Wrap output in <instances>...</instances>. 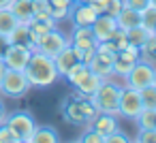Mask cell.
Wrapping results in <instances>:
<instances>
[{
  "mask_svg": "<svg viewBox=\"0 0 156 143\" xmlns=\"http://www.w3.org/2000/svg\"><path fill=\"white\" fill-rule=\"evenodd\" d=\"M150 5H154V7H156V0H150Z\"/></svg>",
  "mask_w": 156,
  "mask_h": 143,
  "instance_id": "cell-42",
  "label": "cell"
},
{
  "mask_svg": "<svg viewBox=\"0 0 156 143\" xmlns=\"http://www.w3.org/2000/svg\"><path fill=\"white\" fill-rule=\"evenodd\" d=\"M141 26L147 28L150 32H154V28H156V7L154 5H147L145 9H141Z\"/></svg>",
  "mask_w": 156,
  "mask_h": 143,
  "instance_id": "cell-28",
  "label": "cell"
},
{
  "mask_svg": "<svg viewBox=\"0 0 156 143\" xmlns=\"http://www.w3.org/2000/svg\"><path fill=\"white\" fill-rule=\"evenodd\" d=\"M139 130L143 128H156V109H141V113L135 117Z\"/></svg>",
  "mask_w": 156,
  "mask_h": 143,
  "instance_id": "cell-26",
  "label": "cell"
},
{
  "mask_svg": "<svg viewBox=\"0 0 156 143\" xmlns=\"http://www.w3.org/2000/svg\"><path fill=\"white\" fill-rule=\"evenodd\" d=\"M81 60V49H77L75 45H66L62 51H58L56 56H54V64H56V71H58V75L60 77H64L66 75V71L73 66V64H77Z\"/></svg>",
  "mask_w": 156,
  "mask_h": 143,
  "instance_id": "cell-11",
  "label": "cell"
},
{
  "mask_svg": "<svg viewBox=\"0 0 156 143\" xmlns=\"http://www.w3.org/2000/svg\"><path fill=\"white\" fill-rule=\"evenodd\" d=\"M5 120H7V109H5V103L0 100V124H5Z\"/></svg>",
  "mask_w": 156,
  "mask_h": 143,
  "instance_id": "cell-37",
  "label": "cell"
},
{
  "mask_svg": "<svg viewBox=\"0 0 156 143\" xmlns=\"http://www.w3.org/2000/svg\"><path fill=\"white\" fill-rule=\"evenodd\" d=\"M73 2H88V0H73Z\"/></svg>",
  "mask_w": 156,
  "mask_h": 143,
  "instance_id": "cell-41",
  "label": "cell"
},
{
  "mask_svg": "<svg viewBox=\"0 0 156 143\" xmlns=\"http://www.w3.org/2000/svg\"><path fill=\"white\" fill-rule=\"evenodd\" d=\"M11 5V0H0V9H7Z\"/></svg>",
  "mask_w": 156,
  "mask_h": 143,
  "instance_id": "cell-39",
  "label": "cell"
},
{
  "mask_svg": "<svg viewBox=\"0 0 156 143\" xmlns=\"http://www.w3.org/2000/svg\"><path fill=\"white\" fill-rule=\"evenodd\" d=\"M126 141H128V137H126L124 132H120V128L105 137V143H126Z\"/></svg>",
  "mask_w": 156,
  "mask_h": 143,
  "instance_id": "cell-35",
  "label": "cell"
},
{
  "mask_svg": "<svg viewBox=\"0 0 156 143\" xmlns=\"http://www.w3.org/2000/svg\"><path fill=\"white\" fill-rule=\"evenodd\" d=\"M90 126L94 130H98L103 137L111 134L113 130H118V117L113 113H103V111H96V115L90 120Z\"/></svg>",
  "mask_w": 156,
  "mask_h": 143,
  "instance_id": "cell-13",
  "label": "cell"
},
{
  "mask_svg": "<svg viewBox=\"0 0 156 143\" xmlns=\"http://www.w3.org/2000/svg\"><path fill=\"white\" fill-rule=\"evenodd\" d=\"M5 124L11 128V132L15 134V141L17 143H30V137L37 128V122L30 113L26 111H15V113H7V120Z\"/></svg>",
  "mask_w": 156,
  "mask_h": 143,
  "instance_id": "cell-3",
  "label": "cell"
},
{
  "mask_svg": "<svg viewBox=\"0 0 156 143\" xmlns=\"http://www.w3.org/2000/svg\"><path fill=\"white\" fill-rule=\"evenodd\" d=\"M24 73H26V79H28L30 88H49L60 77L58 71H56L54 58L43 54V51H39V49L32 51Z\"/></svg>",
  "mask_w": 156,
  "mask_h": 143,
  "instance_id": "cell-1",
  "label": "cell"
},
{
  "mask_svg": "<svg viewBox=\"0 0 156 143\" xmlns=\"http://www.w3.org/2000/svg\"><path fill=\"white\" fill-rule=\"evenodd\" d=\"M9 43H20V45H26V47H30L32 51L37 49L34 47V43L30 41V30H28V24H17L15 28H13V32L7 37V45Z\"/></svg>",
  "mask_w": 156,
  "mask_h": 143,
  "instance_id": "cell-20",
  "label": "cell"
},
{
  "mask_svg": "<svg viewBox=\"0 0 156 143\" xmlns=\"http://www.w3.org/2000/svg\"><path fill=\"white\" fill-rule=\"evenodd\" d=\"M64 117L69 120V122H73V124H86L88 122V117H86V113H83V109H81V103H79V98H66L64 100Z\"/></svg>",
  "mask_w": 156,
  "mask_h": 143,
  "instance_id": "cell-17",
  "label": "cell"
},
{
  "mask_svg": "<svg viewBox=\"0 0 156 143\" xmlns=\"http://www.w3.org/2000/svg\"><path fill=\"white\" fill-rule=\"evenodd\" d=\"M139 51H141V56H143L147 62H156V37L152 34V37L139 47Z\"/></svg>",
  "mask_w": 156,
  "mask_h": 143,
  "instance_id": "cell-30",
  "label": "cell"
},
{
  "mask_svg": "<svg viewBox=\"0 0 156 143\" xmlns=\"http://www.w3.org/2000/svg\"><path fill=\"white\" fill-rule=\"evenodd\" d=\"M7 9L15 15L20 24H28L32 19V0H11Z\"/></svg>",
  "mask_w": 156,
  "mask_h": 143,
  "instance_id": "cell-18",
  "label": "cell"
},
{
  "mask_svg": "<svg viewBox=\"0 0 156 143\" xmlns=\"http://www.w3.org/2000/svg\"><path fill=\"white\" fill-rule=\"evenodd\" d=\"M122 7H124V0H107V5H105V11H103V13L115 17V15L122 11Z\"/></svg>",
  "mask_w": 156,
  "mask_h": 143,
  "instance_id": "cell-32",
  "label": "cell"
},
{
  "mask_svg": "<svg viewBox=\"0 0 156 143\" xmlns=\"http://www.w3.org/2000/svg\"><path fill=\"white\" fill-rule=\"evenodd\" d=\"M143 109V103H141V96H139V90H133V88H122L120 92V100H118V115L122 117H128V120H135Z\"/></svg>",
  "mask_w": 156,
  "mask_h": 143,
  "instance_id": "cell-7",
  "label": "cell"
},
{
  "mask_svg": "<svg viewBox=\"0 0 156 143\" xmlns=\"http://www.w3.org/2000/svg\"><path fill=\"white\" fill-rule=\"evenodd\" d=\"M120 92H122V85H118L115 81H111L109 77L101 81L98 90L92 94V103L96 107V111H103V113H113L118 115V100H120Z\"/></svg>",
  "mask_w": 156,
  "mask_h": 143,
  "instance_id": "cell-2",
  "label": "cell"
},
{
  "mask_svg": "<svg viewBox=\"0 0 156 143\" xmlns=\"http://www.w3.org/2000/svg\"><path fill=\"white\" fill-rule=\"evenodd\" d=\"M28 90H30V83L24 71H13V68L5 71V77L0 81V92L7 98H22Z\"/></svg>",
  "mask_w": 156,
  "mask_h": 143,
  "instance_id": "cell-4",
  "label": "cell"
},
{
  "mask_svg": "<svg viewBox=\"0 0 156 143\" xmlns=\"http://www.w3.org/2000/svg\"><path fill=\"white\" fill-rule=\"evenodd\" d=\"M20 22L15 19V15L9 11V9H0V37L2 39H7L11 32H13V28L17 26Z\"/></svg>",
  "mask_w": 156,
  "mask_h": 143,
  "instance_id": "cell-23",
  "label": "cell"
},
{
  "mask_svg": "<svg viewBox=\"0 0 156 143\" xmlns=\"http://www.w3.org/2000/svg\"><path fill=\"white\" fill-rule=\"evenodd\" d=\"M79 139H81V141H86V143H105V137H103L98 130H94L92 126H90V128H88Z\"/></svg>",
  "mask_w": 156,
  "mask_h": 143,
  "instance_id": "cell-31",
  "label": "cell"
},
{
  "mask_svg": "<svg viewBox=\"0 0 156 143\" xmlns=\"http://www.w3.org/2000/svg\"><path fill=\"white\" fill-rule=\"evenodd\" d=\"M101 81H103V79H101L98 75H94L92 71H88V75H86V77H83V79H81L77 85H75V88H77V92H79L81 96H88V98H92V94L98 90Z\"/></svg>",
  "mask_w": 156,
  "mask_h": 143,
  "instance_id": "cell-21",
  "label": "cell"
},
{
  "mask_svg": "<svg viewBox=\"0 0 156 143\" xmlns=\"http://www.w3.org/2000/svg\"><path fill=\"white\" fill-rule=\"evenodd\" d=\"M32 17H37V19H51L49 0H32Z\"/></svg>",
  "mask_w": 156,
  "mask_h": 143,
  "instance_id": "cell-27",
  "label": "cell"
},
{
  "mask_svg": "<svg viewBox=\"0 0 156 143\" xmlns=\"http://www.w3.org/2000/svg\"><path fill=\"white\" fill-rule=\"evenodd\" d=\"M139 96H141L143 109H156V88H154V85L141 88V90H139Z\"/></svg>",
  "mask_w": 156,
  "mask_h": 143,
  "instance_id": "cell-29",
  "label": "cell"
},
{
  "mask_svg": "<svg viewBox=\"0 0 156 143\" xmlns=\"http://www.w3.org/2000/svg\"><path fill=\"white\" fill-rule=\"evenodd\" d=\"M71 41L58 30V28H51L47 34H43L41 39H39V43H37V49L39 51H43V54H47V56H56L58 51H62L66 45H69Z\"/></svg>",
  "mask_w": 156,
  "mask_h": 143,
  "instance_id": "cell-8",
  "label": "cell"
},
{
  "mask_svg": "<svg viewBox=\"0 0 156 143\" xmlns=\"http://www.w3.org/2000/svg\"><path fill=\"white\" fill-rule=\"evenodd\" d=\"M137 141H143V143H156V128H143V130H139Z\"/></svg>",
  "mask_w": 156,
  "mask_h": 143,
  "instance_id": "cell-33",
  "label": "cell"
},
{
  "mask_svg": "<svg viewBox=\"0 0 156 143\" xmlns=\"http://www.w3.org/2000/svg\"><path fill=\"white\" fill-rule=\"evenodd\" d=\"M154 73H156L154 64L147 62V60H141V58H139V60L133 64V68L124 75V77H126V88L141 90V88H145V85H152Z\"/></svg>",
  "mask_w": 156,
  "mask_h": 143,
  "instance_id": "cell-5",
  "label": "cell"
},
{
  "mask_svg": "<svg viewBox=\"0 0 156 143\" xmlns=\"http://www.w3.org/2000/svg\"><path fill=\"white\" fill-rule=\"evenodd\" d=\"M60 139V134L56 132V128L51 126H37L32 137H30V143H56Z\"/></svg>",
  "mask_w": 156,
  "mask_h": 143,
  "instance_id": "cell-22",
  "label": "cell"
},
{
  "mask_svg": "<svg viewBox=\"0 0 156 143\" xmlns=\"http://www.w3.org/2000/svg\"><path fill=\"white\" fill-rule=\"evenodd\" d=\"M88 71H90V68H88V64H83V62L79 60L77 64H73V66L66 71V75H64V77H66V81H69V83L77 85V83H79V81L88 75Z\"/></svg>",
  "mask_w": 156,
  "mask_h": 143,
  "instance_id": "cell-25",
  "label": "cell"
},
{
  "mask_svg": "<svg viewBox=\"0 0 156 143\" xmlns=\"http://www.w3.org/2000/svg\"><path fill=\"white\" fill-rule=\"evenodd\" d=\"M32 56V49L26 47V45H20V43H9L0 56V60L5 62L7 68H13V71H24L28 60Z\"/></svg>",
  "mask_w": 156,
  "mask_h": 143,
  "instance_id": "cell-6",
  "label": "cell"
},
{
  "mask_svg": "<svg viewBox=\"0 0 156 143\" xmlns=\"http://www.w3.org/2000/svg\"><path fill=\"white\" fill-rule=\"evenodd\" d=\"M152 34H154V37H156V28H154V32H152Z\"/></svg>",
  "mask_w": 156,
  "mask_h": 143,
  "instance_id": "cell-43",
  "label": "cell"
},
{
  "mask_svg": "<svg viewBox=\"0 0 156 143\" xmlns=\"http://www.w3.org/2000/svg\"><path fill=\"white\" fill-rule=\"evenodd\" d=\"M115 22H118V28H122V30H130L135 26H141V11L124 5L122 11L115 15Z\"/></svg>",
  "mask_w": 156,
  "mask_h": 143,
  "instance_id": "cell-16",
  "label": "cell"
},
{
  "mask_svg": "<svg viewBox=\"0 0 156 143\" xmlns=\"http://www.w3.org/2000/svg\"><path fill=\"white\" fill-rule=\"evenodd\" d=\"M51 28H56V22L54 19H37V17H32L30 22H28V30H30V41L34 43V47H37V43H39V39L43 37V34H47Z\"/></svg>",
  "mask_w": 156,
  "mask_h": 143,
  "instance_id": "cell-19",
  "label": "cell"
},
{
  "mask_svg": "<svg viewBox=\"0 0 156 143\" xmlns=\"http://www.w3.org/2000/svg\"><path fill=\"white\" fill-rule=\"evenodd\" d=\"M5 71H7V66H5L2 60H0V81H2V77H5Z\"/></svg>",
  "mask_w": 156,
  "mask_h": 143,
  "instance_id": "cell-38",
  "label": "cell"
},
{
  "mask_svg": "<svg viewBox=\"0 0 156 143\" xmlns=\"http://www.w3.org/2000/svg\"><path fill=\"white\" fill-rule=\"evenodd\" d=\"M124 5H126V7H133V9H137V11H141V9H145V7L150 5V0H124Z\"/></svg>",
  "mask_w": 156,
  "mask_h": 143,
  "instance_id": "cell-36",
  "label": "cell"
},
{
  "mask_svg": "<svg viewBox=\"0 0 156 143\" xmlns=\"http://www.w3.org/2000/svg\"><path fill=\"white\" fill-rule=\"evenodd\" d=\"M152 85L156 88V73H154V79H152Z\"/></svg>",
  "mask_w": 156,
  "mask_h": 143,
  "instance_id": "cell-40",
  "label": "cell"
},
{
  "mask_svg": "<svg viewBox=\"0 0 156 143\" xmlns=\"http://www.w3.org/2000/svg\"><path fill=\"white\" fill-rule=\"evenodd\" d=\"M0 143H17L15 134L11 132V128L7 124H0Z\"/></svg>",
  "mask_w": 156,
  "mask_h": 143,
  "instance_id": "cell-34",
  "label": "cell"
},
{
  "mask_svg": "<svg viewBox=\"0 0 156 143\" xmlns=\"http://www.w3.org/2000/svg\"><path fill=\"white\" fill-rule=\"evenodd\" d=\"M152 37V32L143 26H135L130 30H126V39H128V45H135V47H141L147 39Z\"/></svg>",
  "mask_w": 156,
  "mask_h": 143,
  "instance_id": "cell-24",
  "label": "cell"
},
{
  "mask_svg": "<svg viewBox=\"0 0 156 143\" xmlns=\"http://www.w3.org/2000/svg\"><path fill=\"white\" fill-rule=\"evenodd\" d=\"M90 28H92V34L96 39V43L98 41H109L111 34L118 30V22H115V17H111L107 13H98V17L92 22Z\"/></svg>",
  "mask_w": 156,
  "mask_h": 143,
  "instance_id": "cell-12",
  "label": "cell"
},
{
  "mask_svg": "<svg viewBox=\"0 0 156 143\" xmlns=\"http://www.w3.org/2000/svg\"><path fill=\"white\" fill-rule=\"evenodd\" d=\"M98 17V9L92 2H73L69 19L73 26H92V22Z\"/></svg>",
  "mask_w": 156,
  "mask_h": 143,
  "instance_id": "cell-10",
  "label": "cell"
},
{
  "mask_svg": "<svg viewBox=\"0 0 156 143\" xmlns=\"http://www.w3.org/2000/svg\"><path fill=\"white\" fill-rule=\"evenodd\" d=\"M139 58H141L139 47H135V45H126V47L120 49V51L115 54V58H113V75L124 77V75L133 68V64H135Z\"/></svg>",
  "mask_w": 156,
  "mask_h": 143,
  "instance_id": "cell-9",
  "label": "cell"
},
{
  "mask_svg": "<svg viewBox=\"0 0 156 143\" xmlns=\"http://www.w3.org/2000/svg\"><path fill=\"white\" fill-rule=\"evenodd\" d=\"M88 68H90L94 75H98L101 79H107V77L113 75V58H109V56H101V54H94V58L90 60Z\"/></svg>",
  "mask_w": 156,
  "mask_h": 143,
  "instance_id": "cell-15",
  "label": "cell"
},
{
  "mask_svg": "<svg viewBox=\"0 0 156 143\" xmlns=\"http://www.w3.org/2000/svg\"><path fill=\"white\" fill-rule=\"evenodd\" d=\"M71 45H75L77 49H90L96 45V39L92 34L90 26H73V37H71Z\"/></svg>",
  "mask_w": 156,
  "mask_h": 143,
  "instance_id": "cell-14",
  "label": "cell"
}]
</instances>
